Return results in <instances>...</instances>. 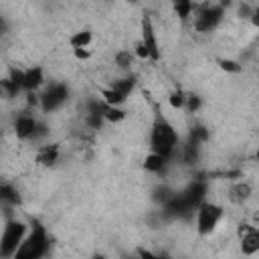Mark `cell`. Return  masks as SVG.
I'll return each instance as SVG.
<instances>
[{"label": "cell", "instance_id": "29", "mask_svg": "<svg viewBox=\"0 0 259 259\" xmlns=\"http://www.w3.org/2000/svg\"><path fill=\"white\" fill-rule=\"evenodd\" d=\"M136 55H138L140 59H148V51H146V47H144L142 42L136 45Z\"/></svg>", "mask_w": 259, "mask_h": 259}, {"label": "cell", "instance_id": "3", "mask_svg": "<svg viewBox=\"0 0 259 259\" xmlns=\"http://www.w3.org/2000/svg\"><path fill=\"white\" fill-rule=\"evenodd\" d=\"M26 235V225L20 221H8L0 237V257H12Z\"/></svg>", "mask_w": 259, "mask_h": 259}, {"label": "cell", "instance_id": "27", "mask_svg": "<svg viewBox=\"0 0 259 259\" xmlns=\"http://www.w3.org/2000/svg\"><path fill=\"white\" fill-rule=\"evenodd\" d=\"M10 81H14L16 85H20V89H22V79H24V71H20V69H10V77H8Z\"/></svg>", "mask_w": 259, "mask_h": 259}, {"label": "cell", "instance_id": "6", "mask_svg": "<svg viewBox=\"0 0 259 259\" xmlns=\"http://www.w3.org/2000/svg\"><path fill=\"white\" fill-rule=\"evenodd\" d=\"M223 14H225V8H221V6H204V8L196 14L194 28H196L198 32H210V30L217 28V24L223 20Z\"/></svg>", "mask_w": 259, "mask_h": 259}, {"label": "cell", "instance_id": "23", "mask_svg": "<svg viewBox=\"0 0 259 259\" xmlns=\"http://www.w3.org/2000/svg\"><path fill=\"white\" fill-rule=\"evenodd\" d=\"M184 101H186V95L178 89V91H172L170 95H168V103L174 107V109H180V107H184Z\"/></svg>", "mask_w": 259, "mask_h": 259}, {"label": "cell", "instance_id": "1", "mask_svg": "<svg viewBox=\"0 0 259 259\" xmlns=\"http://www.w3.org/2000/svg\"><path fill=\"white\" fill-rule=\"evenodd\" d=\"M150 144H152V152L164 156V158H170L176 150V144H178V136L174 132V127L166 121V119H156L154 127H152V138H150Z\"/></svg>", "mask_w": 259, "mask_h": 259}, {"label": "cell", "instance_id": "25", "mask_svg": "<svg viewBox=\"0 0 259 259\" xmlns=\"http://www.w3.org/2000/svg\"><path fill=\"white\" fill-rule=\"evenodd\" d=\"M184 107L188 109V113H194L200 107V97L198 95H188L186 101H184Z\"/></svg>", "mask_w": 259, "mask_h": 259}, {"label": "cell", "instance_id": "31", "mask_svg": "<svg viewBox=\"0 0 259 259\" xmlns=\"http://www.w3.org/2000/svg\"><path fill=\"white\" fill-rule=\"evenodd\" d=\"M2 26H4V24H2V20H0V32H2Z\"/></svg>", "mask_w": 259, "mask_h": 259}, {"label": "cell", "instance_id": "14", "mask_svg": "<svg viewBox=\"0 0 259 259\" xmlns=\"http://www.w3.org/2000/svg\"><path fill=\"white\" fill-rule=\"evenodd\" d=\"M249 194H251V186H249L247 182H239V184H233V186H231V198H233L235 202L247 200Z\"/></svg>", "mask_w": 259, "mask_h": 259}, {"label": "cell", "instance_id": "15", "mask_svg": "<svg viewBox=\"0 0 259 259\" xmlns=\"http://www.w3.org/2000/svg\"><path fill=\"white\" fill-rule=\"evenodd\" d=\"M206 140H208V130H206V127L196 125V127H192V130H190L188 144H192V146H200V144H202V142H206Z\"/></svg>", "mask_w": 259, "mask_h": 259}, {"label": "cell", "instance_id": "8", "mask_svg": "<svg viewBox=\"0 0 259 259\" xmlns=\"http://www.w3.org/2000/svg\"><path fill=\"white\" fill-rule=\"evenodd\" d=\"M239 237H241V249L245 255H253L259 251V233L255 227L251 225H241L239 229Z\"/></svg>", "mask_w": 259, "mask_h": 259}, {"label": "cell", "instance_id": "2", "mask_svg": "<svg viewBox=\"0 0 259 259\" xmlns=\"http://www.w3.org/2000/svg\"><path fill=\"white\" fill-rule=\"evenodd\" d=\"M45 253H47V231L40 223H34L32 233L26 239H22L14 257L16 259H36V257H42Z\"/></svg>", "mask_w": 259, "mask_h": 259}, {"label": "cell", "instance_id": "32", "mask_svg": "<svg viewBox=\"0 0 259 259\" xmlns=\"http://www.w3.org/2000/svg\"><path fill=\"white\" fill-rule=\"evenodd\" d=\"M130 2H136V0H130Z\"/></svg>", "mask_w": 259, "mask_h": 259}, {"label": "cell", "instance_id": "4", "mask_svg": "<svg viewBox=\"0 0 259 259\" xmlns=\"http://www.w3.org/2000/svg\"><path fill=\"white\" fill-rule=\"evenodd\" d=\"M223 217V208L219 204H212V202H200L196 206V227H198V233L200 235H208L221 221Z\"/></svg>", "mask_w": 259, "mask_h": 259}, {"label": "cell", "instance_id": "21", "mask_svg": "<svg viewBox=\"0 0 259 259\" xmlns=\"http://www.w3.org/2000/svg\"><path fill=\"white\" fill-rule=\"evenodd\" d=\"M172 196H174V192H172L168 186H158V188L154 190V200H156V202H162V206H164Z\"/></svg>", "mask_w": 259, "mask_h": 259}, {"label": "cell", "instance_id": "30", "mask_svg": "<svg viewBox=\"0 0 259 259\" xmlns=\"http://www.w3.org/2000/svg\"><path fill=\"white\" fill-rule=\"evenodd\" d=\"M239 14H241L243 18H247V16H253L255 12H251V8H249L247 4H241V8H239Z\"/></svg>", "mask_w": 259, "mask_h": 259}, {"label": "cell", "instance_id": "12", "mask_svg": "<svg viewBox=\"0 0 259 259\" xmlns=\"http://www.w3.org/2000/svg\"><path fill=\"white\" fill-rule=\"evenodd\" d=\"M166 160H168V158H164V156L152 152V154L146 156V160H144V168H146L148 172H162L164 166H166Z\"/></svg>", "mask_w": 259, "mask_h": 259}, {"label": "cell", "instance_id": "19", "mask_svg": "<svg viewBox=\"0 0 259 259\" xmlns=\"http://www.w3.org/2000/svg\"><path fill=\"white\" fill-rule=\"evenodd\" d=\"M172 4H174V10H176V14L180 16V18H188L190 16V12H192V0H172Z\"/></svg>", "mask_w": 259, "mask_h": 259}, {"label": "cell", "instance_id": "16", "mask_svg": "<svg viewBox=\"0 0 259 259\" xmlns=\"http://www.w3.org/2000/svg\"><path fill=\"white\" fill-rule=\"evenodd\" d=\"M91 32L89 30H79V32H75L71 38H69V42H71V47L73 49H79V47H87L89 42H91Z\"/></svg>", "mask_w": 259, "mask_h": 259}, {"label": "cell", "instance_id": "17", "mask_svg": "<svg viewBox=\"0 0 259 259\" xmlns=\"http://www.w3.org/2000/svg\"><path fill=\"white\" fill-rule=\"evenodd\" d=\"M111 89H115L119 95L127 97V95L132 93V89H134V79H132V77H127V79H117V81L111 83Z\"/></svg>", "mask_w": 259, "mask_h": 259}, {"label": "cell", "instance_id": "7", "mask_svg": "<svg viewBox=\"0 0 259 259\" xmlns=\"http://www.w3.org/2000/svg\"><path fill=\"white\" fill-rule=\"evenodd\" d=\"M142 45L148 51V59H154V61L160 59V49H158V42H156V32H154L152 20L148 16H144V20H142Z\"/></svg>", "mask_w": 259, "mask_h": 259}, {"label": "cell", "instance_id": "26", "mask_svg": "<svg viewBox=\"0 0 259 259\" xmlns=\"http://www.w3.org/2000/svg\"><path fill=\"white\" fill-rule=\"evenodd\" d=\"M221 69H223V71H229V73H239V71H241V65H239L237 61L223 59V61H221Z\"/></svg>", "mask_w": 259, "mask_h": 259}, {"label": "cell", "instance_id": "10", "mask_svg": "<svg viewBox=\"0 0 259 259\" xmlns=\"http://www.w3.org/2000/svg\"><path fill=\"white\" fill-rule=\"evenodd\" d=\"M45 83V75L40 67H32L24 71V79H22V89L24 91H34Z\"/></svg>", "mask_w": 259, "mask_h": 259}, {"label": "cell", "instance_id": "18", "mask_svg": "<svg viewBox=\"0 0 259 259\" xmlns=\"http://www.w3.org/2000/svg\"><path fill=\"white\" fill-rule=\"evenodd\" d=\"M101 99L107 103V105H119V103H123L125 101V97L123 95H119L115 89H101Z\"/></svg>", "mask_w": 259, "mask_h": 259}, {"label": "cell", "instance_id": "5", "mask_svg": "<svg viewBox=\"0 0 259 259\" xmlns=\"http://www.w3.org/2000/svg\"><path fill=\"white\" fill-rule=\"evenodd\" d=\"M67 97H69L67 85H63V83H53V85H49V87L42 91V95H40V107H42L45 111H55V109H59V107L67 101Z\"/></svg>", "mask_w": 259, "mask_h": 259}, {"label": "cell", "instance_id": "24", "mask_svg": "<svg viewBox=\"0 0 259 259\" xmlns=\"http://www.w3.org/2000/svg\"><path fill=\"white\" fill-rule=\"evenodd\" d=\"M85 121H87V125H89V127L97 130V127L103 123V115H101V113H91V111H87V117H85Z\"/></svg>", "mask_w": 259, "mask_h": 259}, {"label": "cell", "instance_id": "11", "mask_svg": "<svg viewBox=\"0 0 259 259\" xmlns=\"http://www.w3.org/2000/svg\"><path fill=\"white\" fill-rule=\"evenodd\" d=\"M59 160V146L57 144H51V146H42L36 154V162L40 166H53L55 162Z\"/></svg>", "mask_w": 259, "mask_h": 259}, {"label": "cell", "instance_id": "13", "mask_svg": "<svg viewBox=\"0 0 259 259\" xmlns=\"http://www.w3.org/2000/svg\"><path fill=\"white\" fill-rule=\"evenodd\" d=\"M18 200H20V196L14 190V186L6 184V182H0V202H4V204H18Z\"/></svg>", "mask_w": 259, "mask_h": 259}, {"label": "cell", "instance_id": "20", "mask_svg": "<svg viewBox=\"0 0 259 259\" xmlns=\"http://www.w3.org/2000/svg\"><path fill=\"white\" fill-rule=\"evenodd\" d=\"M123 117H125V111H121L117 105H107L103 109V119L107 121H121Z\"/></svg>", "mask_w": 259, "mask_h": 259}, {"label": "cell", "instance_id": "22", "mask_svg": "<svg viewBox=\"0 0 259 259\" xmlns=\"http://www.w3.org/2000/svg\"><path fill=\"white\" fill-rule=\"evenodd\" d=\"M132 61H134V57H132L130 51H119V53L115 55V65H117L119 69H130V67H132Z\"/></svg>", "mask_w": 259, "mask_h": 259}, {"label": "cell", "instance_id": "28", "mask_svg": "<svg viewBox=\"0 0 259 259\" xmlns=\"http://www.w3.org/2000/svg\"><path fill=\"white\" fill-rule=\"evenodd\" d=\"M73 53H75V57H77V59H81V61H85V59H89V57H91V51H89L87 47L73 49Z\"/></svg>", "mask_w": 259, "mask_h": 259}, {"label": "cell", "instance_id": "9", "mask_svg": "<svg viewBox=\"0 0 259 259\" xmlns=\"http://www.w3.org/2000/svg\"><path fill=\"white\" fill-rule=\"evenodd\" d=\"M34 127H36V119L32 115H18L16 117V123H14V132H16V138L20 140H28L32 138L34 134Z\"/></svg>", "mask_w": 259, "mask_h": 259}]
</instances>
